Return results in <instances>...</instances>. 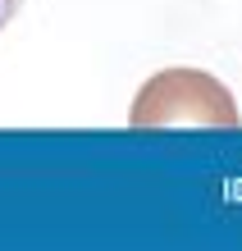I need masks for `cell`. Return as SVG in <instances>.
<instances>
[{
    "instance_id": "6da1fadb",
    "label": "cell",
    "mask_w": 242,
    "mask_h": 251,
    "mask_svg": "<svg viewBox=\"0 0 242 251\" xmlns=\"http://www.w3.org/2000/svg\"><path fill=\"white\" fill-rule=\"evenodd\" d=\"M133 128H238V100L215 73L206 69H164L142 92L133 96L128 110Z\"/></svg>"
},
{
    "instance_id": "7a4b0ae2",
    "label": "cell",
    "mask_w": 242,
    "mask_h": 251,
    "mask_svg": "<svg viewBox=\"0 0 242 251\" xmlns=\"http://www.w3.org/2000/svg\"><path fill=\"white\" fill-rule=\"evenodd\" d=\"M19 9H23V0H0V32L19 19Z\"/></svg>"
}]
</instances>
